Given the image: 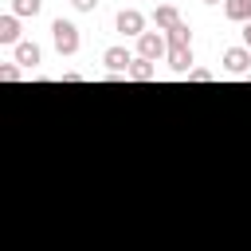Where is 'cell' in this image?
<instances>
[{
  "instance_id": "6",
  "label": "cell",
  "mask_w": 251,
  "mask_h": 251,
  "mask_svg": "<svg viewBox=\"0 0 251 251\" xmlns=\"http://www.w3.org/2000/svg\"><path fill=\"white\" fill-rule=\"evenodd\" d=\"M16 63H20L24 71H35V67L43 63V51H39V43H31V39L16 43Z\"/></svg>"
},
{
  "instance_id": "9",
  "label": "cell",
  "mask_w": 251,
  "mask_h": 251,
  "mask_svg": "<svg viewBox=\"0 0 251 251\" xmlns=\"http://www.w3.org/2000/svg\"><path fill=\"white\" fill-rule=\"evenodd\" d=\"M0 43H24V39H20V16H16V12L0 16Z\"/></svg>"
},
{
  "instance_id": "12",
  "label": "cell",
  "mask_w": 251,
  "mask_h": 251,
  "mask_svg": "<svg viewBox=\"0 0 251 251\" xmlns=\"http://www.w3.org/2000/svg\"><path fill=\"white\" fill-rule=\"evenodd\" d=\"M165 39H169V47H192V31H188V24H176L173 31H165Z\"/></svg>"
},
{
  "instance_id": "8",
  "label": "cell",
  "mask_w": 251,
  "mask_h": 251,
  "mask_svg": "<svg viewBox=\"0 0 251 251\" xmlns=\"http://www.w3.org/2000/svg\"><path fill=\"white\" fill-rule=\"evenodd\" d=\"M153 24H157V31H173V27L184 24V20H180V12H176L173 4H161V8L153 12Z\"/></svg>"
},
{
  "instance_id": "18",
  "label": "cell",
  "mask_w": 251,
  "mask_h": 251,
  "mask_svg": "<svg viewBox=\"0 0 251 251\" xmlns=\"http://www.w3.org/2000/svg\"><path fill=\"white\" fill-rule=\"evenodd\" d=\"M243 78H247V82H251V71H247V75H243Z\"/></svg>"
},
{
  "instance_id": "17",
  "label": "cell",
  "mask_w": 251,
  "mask_h": 251,
  "mask_svg": "<svg viewBox=\"0 0 251 251\" xmlns=\"http://www.w3.org/2000/svg\"><path fill=\"white\" fill-rule=\"evenodd\" d=\"M243 47H251V24H243Z\"/></svg>"
},
{
  "instance_id": "19",
  "label": "cell",
  "mask_w": 251,
  "mask_h": 251,
  "mask_svg": "<svg viewBox=\"0 0 251 251\" xmlns=\"http://www.w3.org/2000/svg\"><path fill=\"white\" fill-rule=\"evenodd\" d=\"M204 4H220V0H204Z\"/></svg>"
},
{
  "instance_id": "11",
  "label": "cell",
  "mask_w": 251,
  "mask_h": 251,
  "mask_svg": "<svg viewBox=\"0 0 251 251\" xmlns=\"http://www.w3.org/2000/svg\"><path fill=\"white\" fill-rule=\"evenodd\" d=\"M129 78H133V82H149V78H157V63H149V59H133Z\"/></svg>"
},
{
  "instance_id": "10",
  "label": "cell",
  "mask_w": 251,
  "mask_h": 251,
  "mask_svg": "<svg viewBox=\"0 0 251 251\" xmlns=\"http://www.w3.org/2000/svg\"><path fill=\"white\" fill-rule=\"evenodd\" d=\"M224 16L235 24H251V0H224Z\"/></svg>"
},
{
  "instance_id": "16",
  "label": "cell",
  "mask_w": 251,
  "mask_h": 251,
  "mask_svg": "<svg viewBox=\"0 0 251 251\" xmlns=\"http://www.w3.org/2000/svg\"><path fill=\"white\" fill-rule=\"evenodd\" d=\"M71 8H75V12H94L98 0H71Z\"/></svg>"
},
{
  "instance_id": "1",
  "label": "cell",
  "mask_w": 251,
  "mask_h": 251,
  "mask_svg": "<svg viewBox=\"0 0 251 251\" xmlns=\"http://www.w3.org/2000/svg\"><path fill=\"white\" fill-rule=\"evenodd\" d=\"M51 43H55L59 55H75L82 39H78V27H75L71 20H55V24H51Z\"/></svg>"
},
{
  "instance_id": "4",
  "label": "cell",
  "mask_w": 251,
  "mask_h": 251,
  "mask_svg": "<svg viewBox=\"0 0 251 251\" xmlns=\"http://www.w3.org/2000/svg\"><path fill=\"white\" fill-rule=\"evenodd\" d=\"M102 63H106V71L118 78V75H129V67H133V55H129L126 47H106V51H102Z\"/></svg>"
},
{
  "instance_id": "14",
  "label": "cell",
  "mask_w": 251,
  "mask_h": 251,
  "mask_svg": "<svg viewBox=\"0 0 251 251\" xmlns=\"http://www.w3.org/2000/svg\"><path fill=\"white\" fill-rule=\"evenodd\" d=\"M20 75H24V67H20V63H4V67H0V78H4V82H16Z\"/></svg>"
},
{
  "instance_id": "2",
  "label": "cell",
  "mask_w": 251,
  "mask_h": 251,
  "mask_svg": "<svg viewBox=\"0 0 251 251\" xmlns=\"http://www.w3.org/2000/svg\"><path fill=\"white\" fill-rule=\"evenodd\" d=\"M165 55H169V39H165V31H145V35L137 39V59L157 63V59H165Z\"/></svg>"
},
{
  "instance_id": "15",
  "label": "cell",
  "mask_w": 251,
  "mask_h": 251,
  "mask_svg": "<svg viewBox=\"0 0 251 251\" xmlns=\"http://www.w3.org/2000/svg\"><path fill=\"white\" fill-rule=\"evenodd\" d=\"M188 78H192V82H212L216 75H212L208 67H192V71H188Z\"/></svg>"
},
{
  "instance_id": "3",
  "label": "cell",
  "mask_w": 251,
  "mask_h": 251,
  "mask_svg": "<svg viewBox=\"0 0 251 251\" xmlns=\"http://www.w3.org/2000/svg\"><path fill=\"white\" fill-rule=\"evenodd\" d=\"M118 31L129 35V39H141V35H145V16H141L137 8H122V12H118Z\"/></svg>"
},
{
  "instance_id": "13",
  "label": "cell",
  "mask_w": 251,
  "mask_h": 251,
  "mask_svg": "<svg viewBox=\"0 0 251 251\" xmlns=\"http://www.w3.org/2000/svg\"><path fill=\"white\" fill-rule=\"evenodd\" d=\"M39 8H43V0H12V12L24 20V16H39Z\"/></svg>"
},
{
  "instance_id": "7",
  "label": "cell",
  "mask_w": 251,
  "mask_h": 251,
  "mask_svg": "<svg viewBox=\"0 0 251 251\" xmlns=\"http://www.w3.org/2000/svg\"><path fill=\"white\" fill-rule=\"evenodd\" d=\"M165 59H169V67H173L176 75H188V71H192V63H196V59H192V47H169V55H165Z\"/></svg>"
},
{
  "instance_id": "5",
  "label": "cell",
  "mask_w": 251,
  "mask_h": 251,
  "mask_svg": "<svg viewBox=\"0 0 251 251\" xmlns=\"http://www.w3.org/2000/svg\"><path fill=\"white\" fill-rule=\"evenodd\" d=\"M224 71L227 75H247L251 71V47H227L224 51Z\"/></svg>"
}]
</instances>
